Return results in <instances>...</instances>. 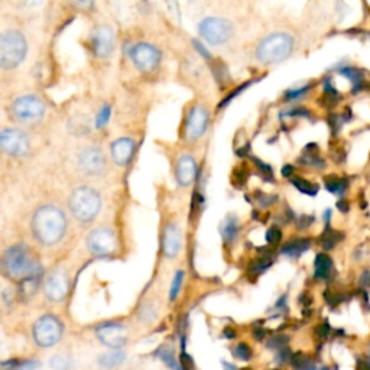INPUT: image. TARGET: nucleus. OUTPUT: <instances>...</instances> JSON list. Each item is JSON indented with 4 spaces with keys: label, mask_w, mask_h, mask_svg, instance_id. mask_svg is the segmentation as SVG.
<instances>
[{
    "label": "nucleus",
    "mask_w": 370,
    "mask_h": 370,
    "mask_svg": "<svg viewBox=\"0 0 370 370\" xmlns=\"http://www.w3.org/2000/svg\"><path fill=\"white\" fill-rule=\"evenodd\" d=\"M32 233L35 239L44 246L57 244L67 231V217L57 205L47 204L39 207L32 217Z\"/></svg>",
    "instance_id": "obj_1"
},
{
    "label": "nucleus",
    "mask_w": 370,
    "mask_h": 370,
    "mask_svg": "<svg viewBox=\"0 0 370 370\" xmlns=\"http://www.w3.org/2000/svg\"><path fill=\"white\" fill-rule=\"evenodd\" d=\"M2 269L9 278L22 281L34 275H41L43 266L28 246L16 244L5 252L2 257Z\"/></svg>",
    "instance_id": "obj_2"
},
{
    "label": "nucleus",
    "mask_w": 370,
    "mask_h": 370,
    "mask_svg": "<svg viewBox=\"0 0 370 370\" xmlns=\"http://www.w3.org/2000/svg\"><path fill=\"white\" fill-rule=\"evenodd\" d=\"M28 52V43L22 32L9 30L0 34V68L3 70H15Z\"/></svg>",
    "instance_id": "obj_3"
},
{
    "label": "nucleus",
    "mask_w": 370,
    "mask_h": 370,
    "mask_svg": "<svg viewBox=\"0 0 370 370\" xmlns=\"http://www.w3.org/2000/svg\"><path fill=\"white\" fill-rule=\"evenodd\" d=\"M71 214L81 223H89L94 220L102 209L100 194L94 188L78 187L76 188L70 200H68Z\"/></svg>",
    "instance_id": "obj_4"
},
{
    "label": "nucleus",
    "mask_w": 370,
    "mask_h": 370,
    "mask_svg": "<svg viewBox=\"0 0 370 370\" xmlns=\"http://www.w3.org/2000/svg\"><path fill=\"white\" fill-rule=\"evenodd\" d=\"M294 48V39L288 34L279 32L266 36L256 49V57L264 64H277L290 57Z\"/></svg>",
    "instance_id": "obj_5"
},
{
    "label": "nucleus",
    "mask_w": 370,
    "mask_h": 370,
    "mask_svg": "<svg viewBox=\"0 0 370 370\" xmlns=\"http://www.w3.org/2000/svg\"><path fill=\"white\" fill-rule=\"evenodd\" d=\"M64 333L62 323L56 317V315H43L39 317L32 328L34 340L41 347H52L61 340Z\"/></svg>",
    "instance_id": "obj_6"
},
{
    "label": "nucleus",
    "mask_w": 370,
    "mask_h": 370,
    "mask_svg": "<svg viewBox=\"0 0 370 370\" xmlns=\"http://www.w3.org/2000/svg\"><path fill=\"white\" fill-rule=\"evenodd\" d=\"M10 113L19 123H35L44 117L45 104L36 95H22L13 102Z\"/></svg>",
    "instance_id": "obj_7"
},
{
    "label": "nucleus",
    "mask_w": 370,
    "mask_h": 370,
    "mask_svg": "<svg viewBox=\"0 0 370 370\" xmlns=\"http://www.w3.org/2000/svg\"><path fill=\"white\" fill-rule=\"evenodd\" d=\"M0 150L12 158L26 157L31 150L28 135L16 128L3 129L0 132Z\"/></svg>",
    "instance_id": "obj_8"
},
{
    "label": "nucleus",
    "mask_w": 370,
    "mask_h": 370,
    "mask_svg": "<svg viewBox=\"0 0 370 370\" xmlns=\"http://www.w3.org/2000/svg\"><path fill=\"white\" fill-rule=\"evenodd\" d=\"M198 32L210 45H223L233 35V26L223 18H205L198 25Z\"/></svg>",
    "instance_id": "obj_9"
},
{
    "label": "nucleus",
    "mask_w": 370,
    "mask_h": 370,
    "mask_svg": "<svg viewBox=\"0 0 370 370\" xmlns=\"http://www.w3.org/2000/svg\"><path fill=\"white\" fill-rule=\"evenodd\" d=\"M161 51L148 43L135 44L130 49V60L133 65L143 74L155 71L161 64Z\"/></svg>",
    "instance_id": "obj_10"
},
{
    "label": "nucleus",
    "mask_w": 370,
    "mask_h": 370,
    "mask_svg": "<svg viewBox=\"0 0 370 370\" xmlns=\"http://www.w3.org/2000/svg\"><path fill=\"white\" fill-rule=\"evenodd\" d=\"M87 249L94 256H108L116 251L117 240L112 229L108 227H97L94 229L86 240Z\"/></svg>",
    "instance_id": "obj_11"
},
{
    "label": "nucleus",
    "mask_w": 370,
    "mask_h": 370,
    "mask_svg": "<svg viewBox=\"0 0 370 370\" xmlns=\"http://www.w3.org/2000/svg\"><path fill=\"white\" fill-rule=\"evenodd\" d=\"M210 115L209 111L201 104L189 107L184 122V135L188 141H197L209 128Z\"/></svg>",
    "instance_id": "obj_12"
},
{
    "label": "nucleus",
    "mask_w": 370,
    "mask_h": 370,
    "mask_svg": "<svg viewBox=\"0 0 370 370\" xmlns=\"http://www.w3.org/2000/svg\"><path fill=\"white\" fill-rule=\"evenodd\" d=\"M95 336H97L99 341L103 346L108 349H122L128 343V330L126 327L116 323H107L95 330Z\"/></svg>",
    "instance_id": "obj_13"
},
{
    "label": "nucleus",
    "mask_w": 370,
    "mask_h": 370,
    "mask_svg": "<svg viewBox=\"0 0 370 370\" xmlns=\"http://www.w3.org/2000/svg\"><path fill=\"white\" fill-rule=\"evenodd\" d=\"M70 290V279L62 270L49 273L44 281V294L52 303H61Z\"/></svg>",
    "instance_id": "obj_14"
},
{
    "label": "nucleus",
    "mask_w": 370,
    "mask_h": 370,
    "mask_svg": "<svg viewBox=\"0 0 370 370\" xmlns=\"http://www.w3.org/2000/svg\"><path fill=\"white\" fill-rule=\"evenodd\" d=\"M78 165L87 175H102L106 170V157L103 150L94 146L86 148L78 157Z\"/></svg>",
    "instance_id": "obj_15"
},
{
    "label": "nucleus",
    "mask_w": 370,
    "mask_h": 370,
    "mask_svg": "<svg viewBox=\"0 0 370 370\" xmlns=\"http://www.w3.org/2000/svg\"><path fill=\"white\" fill-rule=\"evenodd\" d=\"M115 45H116L115 32L111 26H107V25L99 26L93 36L94 56L102 60L111 57L112 52L115 51Z\"/></svg>",
    "instance_id": "obj_16"
},
{
    "label": "nucleus",
    "mask_w": 370,
    "mask_h": 370,
    "mask_svg": "<svg viewBox=\"0 0 370 370\" xmlns=\"http://www.w3.org/2000/svg\"><path fill=\"white\" fill-rule=\"evenodd\" d=\"M198 172V165L194 159V157L191 155H183L176 162L175 167V176L176 181L181 187H188L196 181Z\"/></svg>",
    "instance_id": "obj_17"
},
{
    "label": "nucleus",
    "mask_w": 370,
    "mask_h": 370,
    "mask_svg": "<svg viewBox=\"0 0 370 370\" xmlns=\"http://www.w3.org/2000/svg\"><path fill=\"white\" fill-rule=\"evenodd\" d=\"M183 248V231L176 224H168L162 235V251L165 257L172 259Z\"/></svg>",
    "instance_id": "obj_18"
},
{
    "label": "nucleus",
    "mask_w": 370,
    "mask_h": 370,
    "mask_svg": "<svg viewBox=\"0 0 370 370\" xmlns=\"http://www.w3.org/2000/svg\"><path fill=\"white\" fill-rule=\"evenodd\" d=\"M136 143L132 138H119L112 143L111 155L113 162L119 167H126L132 161Z\"/></svg>",
    "instance_id": "obj_19"
},
{
    "label": "nucleus",
    "mask_w": 370,
    "mask_h": 370,
    "mask_svg": "<svg viewBox=\"0 0 370 370\" xmlns=\"http://www.w3.org/2000/svg\"><path fill=\"white\" fill-rule=\"evenodd\" d=\"M311 248V239L310 238H297L288 240L282 248L281 253L290 259H298L301 255H304Z\"/></svg>",
    "instance_id": "obj_20"
},
{
    "label": "nucleus",
    "mask_w": 370,
    "mask_h": 370,
    "mask_svg": "<svg viewBox=\"0 0 370 370\" xmlns=\"http://www.w3.org/2000/svg\"><path fill=\"white\" fill-rule=\"evenodd\" d=\"M338 74L341 77L347 78L350 83L353 84V94H358L365 90V73L360 70V68H354V67H341L338 68Z\"/></svg>",
    "instance_id": "obj_21"
},
{
    "label": "nucleus",
    "mask_w": 370,
    "mask_h": 370,
    "mask_svg": "<svg viewBox=\"0 0 370 370\" xmlns=\"http://www.w3.org/2000/svg\"><path fill=\"white\" fill-rule=\"evenodd\" d=\"M333 273V260L325 253H319L314 260V277L327 281Z\"/></svg>",
    "instance_id": "obj_22"
},
{
    "label": "nucleus",
    "mask_w": 370,
    "mask_h": 370,
    "mask_svg": "<svg viewBox=\"0 0 370 370\" xmlns=\"http://www.w3.org/2000/svg\"><path fill=\"white\" fill-rule=\"evenodd\" d=\"M324 185L332 194L341 197L347 193L349 181H347V178H341L337 175H328L324 178Z\"/></svg>",
    "instance_id": "obj_23"
},
{
    "label": "nucleus",
    "mask_w": 370,
    "mask_h": 370,
    "mask_svg": "<svg viewBox=\"0 0 370 370\" xmlns=\"http://www.w3.org/2000/svg\"><path fill=\"white\" fill-rule=\"evenodd\" d=\"M125 360H126V353L123 350H120V349H115L112 351H108V353L103 354L102 358L99 359L100 366L104 367V369L119 367Z\"/></svg>",
    "instance_id": "obj_24"
},
{
    "label": "nucleus",
    "mask_w": 370,
    "mask_h": 370,
    "mask_svg": "<svg viewBox=\"0 0 370 370\" xmlns=\"http://www.w3.org/2000/svg\"><path fill=\"white\" fill-rule=\"evenodd\" d=\"M239 220L235 216H229L222 226V236L226 243H233L239 235Z\"/></svg>",
    "instance_id": "obj_25"
},
{
    "label": "nucleus",
    "mask_w": 370,
    "mask_h": 370,
    "mask_svg": "<svg viewBox=\"0 0 370 370\" xmlns=\"http://www.w3.org/2000/svg\"><path fill=\"white\" fill-rule=\"evenodd\" d=\"M343 238H345V235H343L341 231L333 230L330 226H327L324 229V233L321 235V248H323V251H333L337 246V243L343 240Z\"/></svg>",
    "instance_id": "obj_26"
},
{
    "label": "nucleus",
    "mask_w": 370,
    "mask_h": 370,
    "mask_svg": "<svg viewBox=\"0 0 370 370\" xmlns=\"http://www.w3.org/2000/svg\"><path fill=\"white\" fill-rule=\"evenodd\" d=\"M291 183L299 191V193H303V194L310 196V197L317 196L319 191H320V187L317 184H314V183L305 180V178H301V176L291 178Z\"/></svg>",
    "instance_id": "obj_27"
},
{
    "label": "nucleus",
    "mask_w": 370,
    "mask_h": 370,
    "mask_svg": "<svg viewBox=\"0 0 370 370\" xmlns=\"http://www.w3.org/2000/svg\"><path fill=\"white\" fill-rule=\"evenodd\" d=\"M290 365L294 370H315L314 360L310 358V356L304 354L303 351L294 353Z\"/></svg>",
    "instance_id": "obj_28"
},
{
    "label": "nucleus",
    "mask_w": 370,
    "mask_h": 370,
    "mask_svg": "<svg viewBox=\"0 0 370 370\" xmlns=\"http://www.w3.org/2000/svg\"><path fill=\"white\" fill-rule=\"evenodd\" d=\"M49 366L52 370H71L74 366V362L70 356L56 354L49 359Z\"/></svg>",
    "instance_id": "obj_29"
},
{
    "label": "nucleus",
    "mask_w": 370,
    "mask_h": 370,
    "mask_svg": "<svg viewBox=\"0 0 370 370\" xmlns=\"http://www.w3.org/2000/svg\"><path fill=\"white\" fill-rule=\"evenodd\" d=\"M39 278H41V275H34V277L22 279L21 281V285H19L21 295L22 297H32L36 292V290H38Z\"/></svg>",
    "instance_id": "obj_30"
},
{
    "label": "nucleus",
    "mask_w": 370,
    "mask_h": 370,
    "mask_svg": "<svg viewBox=\"0 0 370 370\" xmlns=\"http://www.w3.org/2000/svg\"><path fill=\"white\" fill-rule=\"evenodd\" d=\"M233 354H235L236 359L242 362H249L252 359L253 351L249 347V345H246V343H239V345L233 349Z\"/></svg>",
    "instance_id": "obj_31"
},
{
    "label": "nucleus",
    "mask_w": 370,
    "mask_h": 370,
    "mask_svg": "<svg viewBox=\"0 0 370 370\" xmlns=\"http://www.w3.org/2000/svg\"><path fill=\"white\" fill-rule=\"evenodd\" d=\"M158 356H159V358H161L163 362H165L167 366H170L172 370H181L180 365L176 363V360H175V358H174L172 350H170L168 347H161V349L158 350Z\"/></svg>",
    "instance_id": "obj_32"
},
{
    "label": "nucleus",
    "mask_w": 370,
    "mask_h": 370,
    "mask_svg": "<svg viewBox=\"0 0 370 370\" xmlns=\"http://www.w3.org/2000/svg\"><path fill=\"white\" fill-rule=\"evenodd\" d=\"M272 264H273L272 259L270 257H266V256L255 259L252 266H251V272H253V273H264V272H266L272 266Z\"/></svg>",
    "instance_id": "obj_33"
},
{
    "label": "nucleus",
    "mask_w": 370,
    "mask_h": 370,
    "mask_svg": "<svg viewBox=\"0 0 370 370\" xmlns=\"http://www.w3.org/2000/svg\"><path fill=\"white\" fill-rule=\"evenodd\" d=\"M183 281H184V273H183V270H178L175 273L174 279H172V285H171V290H170V298H171V301L176 299V297L180 295L181 286H183Z\"/></svg>",
    "instance_id": "obj_34"
},
{
    "label": "nucleus",
    "mask_w": 370,
    "mask_h": 370,
    "mask_svg": "<svg viewBox=\"0 0 370 370\" xmlns=\"http://www.w3.org/2000/svg\"><path fill=\"white\" fill-rule=\"evenodd\" d=\"M312 87H314L312 84H305V86L299 87V89L286 90V93H285V99H286V100H298V99H301V97H304V95H305Z\"/></svg>",
    "instance_id": "obj_35"
},
{
    "label": "nucleus",
    "mask_w": 370,
    "mask_h": 370,
    "mask_svg": "<svg viewBox=\"0 0 370 370\" xmlns=\"http://www.w3.org/2000/svg\"><path fill=\"white\" fill-rule=\"evenodd\" d=\"M281 239H282V231H281V229L278 226H272V227L268 229L266 242L269 244H277V243L281 242Z\"/></svg>",
    "instance_id": "obj_36"
},
{
    "label": "nucleus",
    "mask_w": 370,
    "mask_h": 370,
    "mask_svg": "<svg viewBox=\"0 0 370 370\" xmlns=\"http://www.w3.org/2000/svg\"><path fill=\"white\" fill-rule=\"evenodd\" d=\"M70 5L81 12H90L94 8V0H68Z\"/></svg>",
    "instance_id": "obj_37"
},
{
    "label": "nucleus",
    "mask_w": 370,
    "mask_h": 370,
    "mask_svg": "<svg viewBox=\"0 0 370 370\" xmlns=\"http://www.w3.org/2000/svg\"><path fill=\"white\" fill-rule=\"evenodd\" d=\"M288 341H290V337H288V336H275V337L269 338V341H268V347H269V349L279 350V349L285 347V345H286Z\"/></svg>",
    "instance_id": "obj_38"
},
{
    "label": "nucleus",
    "mask_w": 370,
    "mask_h": 370,
    "mask_svg": "<svg viewBox=\"0 0 370 370\" xmlns=\"http://www.w3.org/2000/svg\"><path fill=\"white\" fill-rule=\"evenodd\" d=\"M291 358H292L291 350L288 349V347H282V349L278 350L275 360H277V363H278L279 366H284V365H286V363H290V362H291Z\"/></svg>",
    "instance_id": "obj_39"
},
{
    "label": "nucleus",
    "mask_w": 370,
    "mask_h": 370,
    "mask_svg": "<svg viewBox=\"0 0 370 370\" xmlns=\"http://www.w3.org/2000/svg\"><path fill=\"white\" fill-rule=\"evenodd\" d=\"M108 119H111V107H103L102 111L99 112L97 115V120H95V126H97L99 129L106 126V123L108 122Z\"/></svg>",
    "instance_id": "obj_40"
},
{
    "label": "nucleus",
    "mask_w": 370,
    "mask_h": 370,
    "mask_svg": "<svg viewBox=\"0 0 370 370\" xmlns=\"http://www.w3.org/2000/svg\"><path fill=\"white\" fill-rule=\"evenodd\" d=\"M327 120H328V125H330V129H332L333 135H337L338 133V130L341 128V123L345 122L340 115H330V116H328Z\"/></svg>",
    "instance_id": "obj_41"
},
{
    "label": "nucleus",
    "mask_w": 370,
    "mask_h": 370,
    "mask_svg": "<svg viewBox=\"0 0 370 370\" xmlns=\"http://www.w3.org/2000/svg\"><path fill=\"white\" fill-rule=\"evenodd\" d=\"M253 81H255V83H256V81H257V80H249V81H246V83H244V84L239 86V87H238V89H236L235 91H233V93H231V94L229 95V97H227V99H226V100H224V102L222 103V107H223V106H226V104H227V103H229L230 100H233V99H235V97H236V95H239L240 93H243V91H244L246 89H248V87H249V86H251V84L253 83Z\"/></svg>",
    "instance_id": "obj_42"
},
{
    "label": "nucleus",
    "mask_w": 370,
    "mask_h": 370,
    "mask_svg": "<svg viewBox=\"0 0 370 370\" xmlns=\"http://www.w3.org/2000/svg\"><path fill=\"white\" fill-rule=\"evenodd\" d=\"M314 223V216H307V214H303L297 222V229L298 230H307L311 224Z\"/></svg>",
    "instance_id": "obj_43"
},
{
    "label": "nucleus",
    "mask_w": 370,
    "mask_h": 370,
    "mask_svg": "<svg viewBox=\"0 0 370 370\" xmlns=\"http://www.w3.org/2000/svg\"><path fill=\"white\" fill-rule=\"evenodd\" d=\"M253 162H255V165L257 167V170H259L260 172L265 174V175L272 176L273 170H272V167L269 165V163H265L264 161H260V159H257V158H253Z\"/></svg>",
    "instance_id": "obj_44"
},
{
    "label": "nucleus",
    "mask_w": 370,
    "mask_h": 370,
    "mask_svg": "<svg viewBox=\"0 0 370 370\" xmlns=\"http://www.w3.org/2000/svg\"><path fill=\"white\" fill-rule=\"evenodd\" d=\"M278 200L277 196H266V194H260V198H259V204L260 207H269V205L275 204V201Z\"/></svg>",
    "instance_id": "obj_45"
},
{
    "label": "nucleus",
    "mask_w": 370,
    "mask_h": 370,
    "mask_svg": "<svg viewBox=\"0 0 370 370\" xmlns=\"http://www.w3.org/2000/svg\"><path fill=\"white\" fill-rule=\"evenodd\" d=\"M359 285L363 288L370 286V270H363L359 277Z\"/></svg>",
    "instance_id": "obj_46"
},
{
    "label": "nucleus",
    "mask_w": 370,
    "mask_h": 370,
    "mask_svg": "<svg viewBox=\"0 0 370 370\" xmlns=\"http://www.w3.org/2000/svg\"><path fill=\"white\" fill-rule=\"evenodd\" d=\"M294 171H295V168L292 165H290V163H286V165H284V168L281 170V174H282L284 178L291 180V178L294 176Z\"/></svg>",
    "instance_id": "obj_47"
},
{
    "label": "nucleus",
    "mask_w": 370,
    "mask_h": 370,
    "mask_svg": "<svg viewBox=\"0 0 370 370\" xmlns=\"http://www.w3.org/2000/svg\"><path fill=\"white\" fill-rule=\"evenodd\" d=\"M315 333H317V336H320V338H327L328 333H330V327H328V324H321L317 327Z\"/></svg>",
    "instance_id": "obj_48"
},
{
    "label": "nucleus",
    "mask_w": 370,
    "mask_h": 370,
    "mask_svg": "<svg viewBox=\"0 0 370 370\" xmlns=\"http://www.w3.org/2000/svg\"><path fill=\"white\" fill-rule=\"evenodd\" d=\"M356 370H370V362L365 359H359L356 363Z\"/></svg>",
    "instance_id": "obj_49"
},
{
    "label": "nucleus",
    "mask_w": 370,
    "mask_h": 370,
    "mask_svg": "<svg viewBox=\"0 0 370 370\" xmlns=\"http://www.w3.org/2000/svg\"><path fill=\"white\" fill-rule=\"evenodd\" d=\"M337 209H338L341 213H347V211H349V209H350V205H349V203H347V201H345V200H340V201L337 203Z\"/></svg>",
    "instance_id": "obj_50"
},
{
    "label": "nucleus",
    "mask_w": 370,
    "mask_h": 370,
    "mask_svg": "<svg viewBox=\"0 0 370 370\" xmlns=\"http://www.w3.org/2000/svg\"><path fill=\"white\" fill-rule=\"evenodd\" d=\"M45 2V0H25V3L26 6H30V8H38L41 6Z\"/></svg>",
    "instance_id": "obj_51"
},
{
    "label": "nucleus",
    "mask_w": 370,
    "mask_h": 370,
    "mask_svg": "<svg viewBox=\"0 0 370 370\" xmlns=\"http://www.w3.org/2000/svg\"><path fill=\"white\" fill-rule=\"evenodd\" d=\"M285 307H286V295H282V297L277 301L275 308H277V310H285Z\"/></svg>",
    "instance_id": "obj_52"
},
{
    "label": "nucleus",
    "mask_w": 370,
    "mask_h": 370,
    "mask_svg": "<svg viewBox=\"0 0 370 370\" xmlns=\"http://www.w3.org/2000/svg\"><path fill=\"white\" fill-rule=\"evenodd\" d=\"M253 334L256 336V340H264V337H265V334H266V332L264 330V328H255V332H253Z\"/></svg>",
    "instance_id": "obj_53"
},
{
    "label": "nucleus",
    "mask_w": 370,
    "mask_h": 370,
    "mask_svg": "<svg viewBox=\"0 0 370 370\" xmlns=\"http://www.w3.org/2000/svg\"><path fill=\"white\" fill-rule=\"evenodd\" d=\"M323 218L325 222V227L330 226V220H332V210H325V213L323 214Z\"/></svg>",
    "instance_id": "obj_54"
},
{
    "label": "nucleus",
    "mask_w": 370,
    "mask_h": 370,
    "mask_svg": "<svg viewBox=\"0 0 370 370\" xmlns=\"http://www.w3.org/2000/svg\"><path fill=\"white\" fill-rule=\"evenodd\" d=\"M224 336H226L227 338H233V337L236 336V333H235V330H233V328H226V330H224Z\"/></svg>",
    "instance_id": "obj_55"
},
{
    "label": "nucleus",
    "mask_w": 370,
    "mask_h": 370,
    "mask_svg": "<svg viewBox=\"0 0 370 370\" xmlns=\"http://www.w3.org/2000/svg\"><path fill=\"white\" fill-rule=\"evenodd\" d=\"M223 367H224V370H238L235 366L227 363V362H223Z\"/></svg>",
    "instance_id": "obj_56"
},
{
    "label": "nucleus",
    "mask_w": 370,
    "mask_h": 370,
    "mask_svg": "<svg viewBox=\"0 0 370 370\" xmlns=\"http://www.w3.org/2000/svg\"><path fill=\"white\" fill-rule=\"evenodd\" d=\"M240 370H252L251 367H243V369H240Z\"/></svg>",
    "instance_id": "obj_57"
},
{
    "label": "nucleus",
    "mask_w": 370,
    "mask_h": 370,
    "mask_svg": "<svg viewBox=\"0 0 370 370\" xmlns=\"http://www.w3.org/2000/svg\"><path fill=\"white\" fill-rule=\"evenodd\" d=\"M272 370H281V369H272Z\"/></svg>",
    "instance_id": "obj_58"
}]
</instances>
